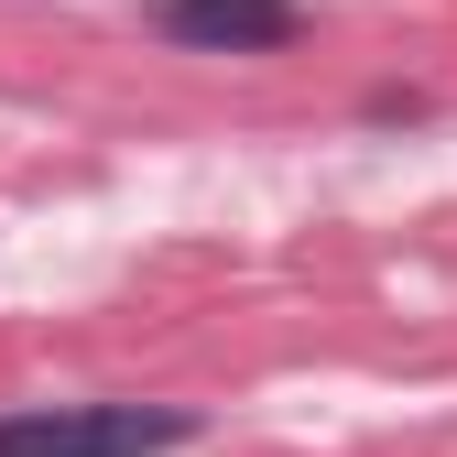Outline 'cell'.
Listing matches in <instances>:
<instances>
[{"instance_id": "1", "label": "cell", "mask_w": 457, "mask_h": 457, "mask_svg": "<svg viewBox=\"0 0 457 457\" xmlns=\"http://www.w3.org/2000/svg\"><path fill=\"white\" fill-rule=\"evenodd\" d=\"M196 446L186 403H33L0 414V457H175Z\"/></svg>"}, {"instance_id": "2", "label": "cell", "mask_w": 457, "mask_h": 457, "mask_svg": "<svg viewBox=\"0 0 457 457\" xmlns=\"http://www.w3.org/2000/svg\"><path fill=\"white\" fill-rule=\"evenodd\" d=\"M142 22L175 54H295L305 44L295 0H142Z\"/></svg>"}]
</instances>
